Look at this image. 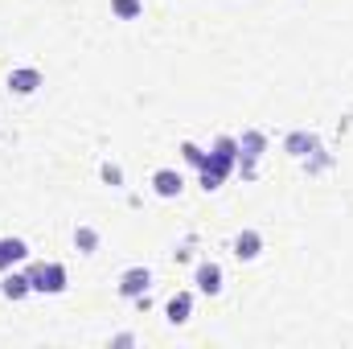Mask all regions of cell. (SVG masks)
<instances>
[{
  "mask_svg": "<svg viewBox=\"0 0 353 349\" xmlns=\"http://www.w3.org/2000/svg\"><path fill=\"white\" fill-rule=\"evenodd\" d=\"M29 288H33V292H50V296L66 292V267H62V263H41V267H33V271H29Z\"/></svg>",
  "mask_w": 353,
  "mask_h": 349,
  "instance_id": "cell-1",
  "label": "cell"
},
{
  "mask_svg": "<svg viewBox=\"0 0 353 349\" xmlns=\"http://www.w3.org/2000/svg\"><path fill=\"white\" fill-rule=\"evenodd\" d=\"M148 283H152V275H148V267H132V271H123V279H119V292H123L128 300H140Z\"/></svg>",
  "mask_w": 353,
  "mask_h": 349,
  "instance_id": "cell-2",
  "label": "cell"
},
{
  "mask_svg": "<svg viewBox=\"0 0 353 349\" xmlns=\"http://www.w3.org/2000/svg\"><path fill=\"white\" fill-rule=\"evenodd\" d=\"M197 288L210 292V296H218V292H222V267H218V263H201V267H197Z\"/></svg>",
  "mask_w": 353,
  "mask_h": 349,
  "instance_id": "cell-3",
  "label": "cell"
},
{
  "mask_svg": "<svg viewBox=\"0 0 353 349\" xmlns=\"http://www.w3.org/2000/svg\"><path fill=\"white\" fill-rule=\"evenodd\" d=\"M25 255H29V247H25L21 239H4V243H0V271H8L12 263H21Z\"/></svg>",
  "mask_w": 353,
  "mask_h": 349,
  "instance_id": "cell-4",
  "label": "cell"
},
{
  "mask_svg": "<svg viewBox=\"0 0 353 349\" xmlns=\"http://www.w3.org/2000/svg\"><path fill=\"white\" fill-rule=\"evenodd\" d=\"M152 185H157V193H161V197H176V193L185 189L181 173H173V169H161V173L152 177Z\"/></svg>",
  "mask_w": 353,
  "mask_h": 349,
  "instance_id": "cell-5",
  "label": "cell"
},
{
  "mask_svg": "<svg viewBox=\"0 0 353 349\" xmlns=\"http://www.w3.org/2000/svg\"><path fill=\"white\" fill-rule=\"evenodd\" d=\"M259 251H263V239H259L255 230H243V235L234 239V255H239V259H255Z\"/></svg>",
  "mask_w": 353,
  "mask_h": 349,
  "instance_id": "cell-6",
  "label": "cell"
},
{
  "mask_svg": "<svg viewBox=\"0 0 353 349\" xmlns=\"http://www.w3.org/2000/svg\"><path fill=\"white\" fill-rule=\"evenodd\" d=\"M8 87L17 90V94H33V90L41 87V74L37 70H12L8 74Z\"/></svg>",
  "mask_w": 353,
  "mask_h": 349,
  "instance_id": "cell-7",
  "label": "cell"
},
{
  "mask_svg": "<svg viewBox=\"0 0 353 349\" xmlns=\"http://www.w3.org/2000/svg\"><path fill=\"white\" fill-rule=\"evenodd\" d=\"M239 148H243V157H247V169H243V173H247V177H255V157L263 152V136H259V132H247Z\"/></svg>",
  "mask_w": 353,
  "mask_h": 349,
  "instance_id": "cell-8",
  "label": "cell"
},
{
  "mask_svg": "<svg viewBox=\"0 0 353 349\" xmlns=\"http://www.w3.org/2000/svg\"><path fill=\"white\" fill-rule=\"evenodd\" d=\"M189 312H193V296H189V292H176L173 300H169V321H173V325H185Z\"/></svg>",
  "mask_w": 353,
  "mask_h": 349,
  "instance_id": "cell-9",
  "label": "cell"
},
{
  "mask_svg": "<svg viewBox=\"0 0 353 349\" xmlns=\"http://www.w3.org/2000/svg\"><path fill=\"white\" fill-rule=\"evenodd\" d=\"M0 292H4L8 300H21V296H25V292H33V288H29V275H12V271H8V275H4V283H0Z\"/></svg>",
  "mask_w": 353,
  "mask_h": 349,
  "instance_id": "cell-10",
  "label": "cell"
},
{
  "mask_svg": "<svg viewBox=\"0 0 353 349\" xmlns=\"http://www.w3.org/2000/svg\"><path fill=\"white\" fill-rule=\"evenodd\" d=\"M316 148V136H308V132H292L288 136V152L292 157H304V152H312Z\"/></svg>",
  "mask_w": 353,
  "mask_h": 349,
  "instance_id": "cell-11",
  "label": "cell"
},
{
  "mask_svg": "<svg viewBox=\"0 0 353 349\" xmlns=\"http://www.w3.org/2000/svg\"><path fill=\"white\" fill-rule=\"evenodd\" d=\"M111 8H115V17H123V21H132V17H140V12H144V4H140V0H111Z\"/></svg>",
  "mask_w": 353,
  "mask_h": 349,
  "instance_id": "cell-12",
  "label": "cell"
},
{
  "mask_svg": "<svg viewBox=\"0 0 353 349\" xmlns=\"http://www.w3.org/2000/svg\"><path fill=\"white\" fill-rule=\"evenodd\" d=\"M74 243H79V247H83V251H94V247H99V235H94V230H90V226H83V230H79V235H74Z\"/></svg>",
  "mask_w": 353,
  "mask_h": 349,
  "instance_id": "cell-13",
  "label": "cell"
},
{
  "mask_svg": "<svg viewBox=\"0 0 353 349\" xmlns=\"http://www.w3.org/2000/svg\"><path fill=\"white\" fill-rule=\"evenodd\" d=\"M181 152H185V161H189V165H197V169L205 165V152H201V148H193V144H181Z\"/></svg>",
  "mask_w": 353,
  "mask_h": 349,
  "instance_id": "cell-14",
  "label": "cell"
},
{
  "mask_svg": "<svg viewBox=\"0 0 353 349\" xmlns=\"http://www.w3.org/2000/svg\"><path fill=\"white\" fill-rule=\"evenodd\" d=\"M103 181H111V185H119V181H123V173H119L115 165H103Z\"/></svg>",
  "mask_w": 353,
  "mask_h": 349,
  "instance_id": "cell-15",
  "label": "cell"
}]
</instances>
